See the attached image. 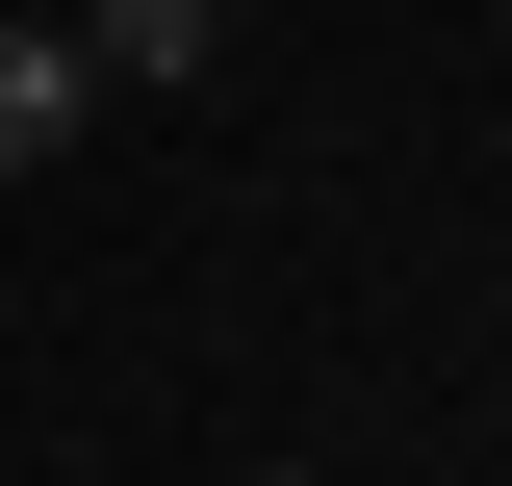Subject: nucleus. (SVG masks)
Instances as JSON below:
<instances>
[{
	"label": "nucleus",
	"mask_w": 512,
	"mask_h": 486,
	"mask_svg": "<svg viewBox=\"0 0 512 486\" xmlns=\"http://www.w3.org/2000/svg\"><path fill=\"white\" fill-rule=\"evenodd\" d=\"M77 77L103 103H205L231 77V0H77Z\"/></svg>",
	"instance_id": "obj_1"
},
{
	"label": "nucleus",
	"mask_w": 512,
	"mask_h": 486,
	"mask_svg": "<svg viewBox=\"0 0 512 486\" xmlns=\"http://www.w3.org/2000/svg\"><path fill=\"white\" fill-rule=\"evenodd\" d=\"M77 128H103V77H77V26H0V180H52Z\"/></svg>",
	"instance_id": "obj_2"
},
{
	"label": "nucleus",
	"mask_w": 512,
	"mask_h": 486,
	"mask_svg": "<svg viewBox=\"0 0 512 486\" xmlns=\"http://www.w3.org/2000/svg\"><path fill=\"white\" fill-rule=\"evenodd\" d=\"M487 26H512V0H487Z\"/></svg>",
	"instance_id": "obj_4"
},
{
	"label": "nucleus",
	"mask_w": 512,
	"mask_h": 486,
	"mask_svg": "<svg viewBox=\"0 0 512 486\" xmlns=\"http://www.w3.org/2000/svg\"><path fill=\"white\" fill-rule=\"evenodd\" d=\"M231 486H333V461H231Z\"/></svg>",
	"instance_id": "obj_3"
}]
</instances>
